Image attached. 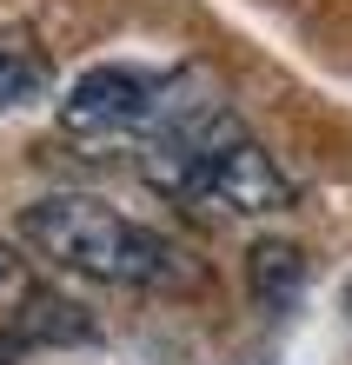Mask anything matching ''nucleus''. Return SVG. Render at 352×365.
<instances>
[{
	"instance_id": "1",
	"label": "nucleus",
	"mask_w": 352,
	"mask_h": 365,
	"mask_svg": "<svg viewBox=\"0 0 352 365\" xmlns=\"http://www.w3.org/2000/svg\"><path fill=\"white\" fill-rule=\"evenodd\" d=\"M134 173L160 200H180L193 212H219V220H266V212L293 206V180L279 173V160L246 133V120L219 93L186 106L134 160Z\"/></svg>"
},
{
	"instance_id": "2",
	"label": "nucleus",
	"mask_w": 352,
	"mask_h": 365,
	"mask_svg": "<svg viewBox=\"0 0 352 365\" xmlns=\"http://www.w3.org/2000/svg\"><path fill=\"white\" fill-rule=\"evenodd\" d=\"M20 240L60 272L94 286H193V252L173 232L134 220V212L94 200V192H40L20 206Z\"/></svg>"
},
{
	"instance_id": "3",
	"label": "nucleus",
	"mask_w": 352,
	"mask_h": 365,
	"mask_svg": "<svg viewBox=\"0 0 352 365\" xmlns=\"http://www.w3.org/2000/svg\"><path fill=\"white\" fill-rule=\"evenodd\" d=\"M213 87L193 67H146V60H106L86 67L60 93V133L86 153H126L140 160L186 106H200Z\"/></svg>"
},
{
	"instance_id": "4",
	"label": "nucleus",
	"mask_w": 352,
	"mask_h": 365,
	"mask_svg": "<svg viewBox=\"0 0 352 365\" xmlns=\"http://www.w3.org/2000/svg\"><path fill=\"white\" fill-rule=\"evenodd\" d=\"M299 279H306V259H299V246H253V286L266 306H293V292H299Z\"/></svg>"
},
{
	"instance_id": "5",
	"label": "nucleus",
	"mask_w": 352,
	"mask_h": 365,
	"mask_svg": "<svg viewBox=\"0 0 352 365\" xmlns=\"http://www.w3.org/2000/svg\"><path fill=\"white\" fill-rule=\"evenodd\" d=\"M47 93V67L27 47H0V113H20Z\"/></svg>"
},
{
	"instance_id": "6",
	"label": "nucleus",
	"mask_w": 352,
	"mask_h": 365,
	"mask_svg": "<svg viewBox=\"0 0 352 365\" xmlns=\"http://www.w3.org/2000/svg\"><path fill=\"white\" fill-rule=\"evenodd\" d=\"M27 299V279H20V266L7 259V246H0V306H20Z\"/></svg>"
}]
</instances>
